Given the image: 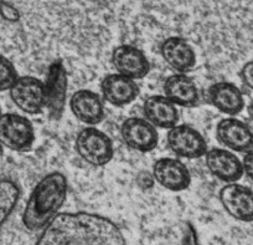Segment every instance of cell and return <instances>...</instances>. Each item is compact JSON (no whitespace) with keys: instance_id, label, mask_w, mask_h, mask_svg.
<instances>
[{"instance_id":"1","label":"cell","mask_w":253,"mask_h":245,"mask_svg":"<svg viewBox=\"0 0 253 245\" xmlns=\"http://www.w3.org/2000/svg\"><path fill=\"white\" fill-rule=\"evenodd\" d=\"M35 245H129L118 227L92 213H61L40 233Z\"/></svg>"},{"instance_id":"2","label":"cell","mask_w":253,"mask_h":245,"mask_svg":"<svg viewBox=\"0 0 253 245\" xmlns=\"http://www.w3.org/2000/svg\"><path fill=\"white\" fill-rule=\"evenodd\" d=\"M67 178L60 172L43 176L31 190L21 214V224L29 233L42 232L57 217L67 198Z\"/></svg>"},{"instance_id":"3","label":"cell","mask_w":253,"mask_h":245,"mask_svg":"<svg viewBox=\"0 0 253 245\" xmlns=\"http://www.w3.org/2000/svg\"><path fill=\"white\" fill-rule=\"evenodd\" d=\"M75 149L82 161L94 167L106 166L114 156L112 139L93 126L80 131L75 141Z\"/></svg>"},{"instance_id":"4","label":"cell","mask_w":253,"mask_h":245,"mask_svg":"<svg viewBox=\"0 0 253 245\" xmlns=\"http://www.w3.org/2000/svg\"><path fill=\"white\" fill-rule=\"evenodd\" d=\"M35 128L28 117L19 114H1L0 116V143L10 151H30L35 142Z\"/></svg>"},{"instance_id":"5","label":"cell","mask_w":253,"mask_h":245,"mask_svg":"<svg viewBox=\"0 0 253 245\" xmlns=\"http://www.w3.org/2000/svg\"><path fill=\"white\" fill-rule=\"evenodd\" d=\"M9 95L13 104L24 114L40 115L46 109L45 84L35 76H19Z\"/></svg>"},{"instance_id":"6","label":"cell","mask_w":253,"mask_h":245,"mask_svg":"<svg viewBox=\"0 0 253 245\" xmlns=\"http://www.w3.org/2000/svg\"><path fill=\"white\" fill-rule=\"evenodd\" d=\"M46 109L52 120L61 119L66 106L69 75L65 63L61 60L51 63L47 68L45 81Z\"/></svg>"},{"instance_id":"7","label":"cell","mask_w":253,"mask_h":245,"mask_svg":"<svg viewBox=\"0 0 253 245\" xmlns=\"http://www.w3.org/2000/svg\"><path fill=\"white\" fill-rule=\"evenodd\" d=\"M170 151L180 158L196 159L205 156L208 143L203 134L189 124H176L167 134Z\"/></svg>"},{"instance_id":"8","label":"cell","mask_w":253,"mask_h":245,"mask_svg":"<svg viewBox=\"0 0 253 245\" xmlns=\"http://www.w3.org/2000/svg\"><path fill=\"white\" fill-rule=\"evenodd\" d=\"M218 198L222 208L233 219L253 222V190L240 183H227L221 188Z\"/></svg>"},{"instance_id":"9","label":"cell","mask_w":253,"mask_h":245,"mask_svg":"<svg viewBox=\"0 0 253 245\" xmlns=\"http://www.w3.org/2000/svg\"><path fill=\"white\" fill-rule=\"evenodd\" d=\"M111 63L117 73L132 80L144 78L150 71L149 60L144 51L130 44L116 46L111 54Z\"/></svg>"},{"instance_id":"10","label":"cell","mask_w":253,"mask_h":245,"mask_svg":"<svg viewBox=\"0 0 253 245\" xmlns=\"http://www.w3.org/2000/svg\"><path fill=\"white\" fill-rule=\"evenodd\" d=\"M121 137L126 147L142 153L153 151L159 142L157 127L142 117L124 120L121 126Z\"/></svg>"},{"instance_id":"11","label":"cell","mask_w":253,"mask_h":245,"mask_svg":"<svg viewBox=\"0 0 253 245\" xmlns=\"http://www.w3.org/2000/svg\"><path fill=\"white\" fill-rule=\"evenodd\" d=\"M216 138L226 149L237 153L253 151V132L236 117L222 119L216 126Z\"/></svg>"},{"instance_id":"12","label":"cell","mask_w":253,"mask_h":245,"mask_svg":"<svg viewBox=\"0 0 253 245\" xmlns=\"http://www.w3.org/2000/svg\"><path fill=\"white\" fill-rule=\"evenodd\" d=\"M153 178L170 192H182L189 188L191 176L186 166L177 158L163 157L153 165Z\"/></svg>"},{"instance_id":"13","label":"cell","mask_w":253,"mask_h":245,"mask_svg":"<svg viewBox=\"0 0 253 245\" xmlns=\"http://www.w3.org/2000/svg\"><path fill=\"white\" fill-rule=\"evenodd\" d=\"M205 163L209 172L225 183H235L242 178V161L226 148H211L205 153Z\"/></svg>"},{"instance_id":"14","label":"cell","mask_w":253,"mask_h":245,"mask_svg":"<svg viewBox=\"0 0 253 245\" xmlns=\"http://www.w3.org/2000/svg\"><path fill=\"white\" fill-rule=\"evenodd\" d=\"M160 55L168 66L179 73L193 70L198 62L196 53L191 44L181 36H169L160 45Z\"/></svg>"},{"instance_id":"15","label":"cell","mask_w":253,"mask_h":245,"mask_svg":"<svg viewBox=\"0 0 253 245\" xmlns=\"http://www.w3.org/2000/svg\"><path fill=\"white\" fill-rule=\"evenodd\" d=\"M69 105L74 116L88 126H96L106 119L103 100L91 90L82 89L75 91Z\"/></svg>"},{"instance_id":"16","label":"cell","mask_w":253,"mask_h":245,"mask_svg":"<svg viewBox=\"0 0 253 245\" xmlns=\"http://www.w3.org/2000/svg\"><path fill=\"white\" fill-rule=\"evenodd\" d=\"M101 92L103 101L112 106L123 107L137 100L139 87L135 80L121 73H108L101 82Z\"/></svg>"},{"instance_id":"17","label":"cell","mask_w":253,"mask_h":245,"mask_svg":"<svg viewBox=\"0 0 253 245\" xmlns=\"http://www.w3.org/2000/svg\"><path fill=\"white\" fill-rule=\"evenodd\" d=\"M209 102L222 114L233 117L245 109V97L235 84L221 81L212 84L208 90Z\"/></svg>"},{"instance_id":"18","label":"cell","mask_w":253,"mask_h":245,"mask_svg":"<svg viewBox=\"0 0 253 245\" xmlns=\"http://www.w3.org/2000/svg\"><path fill=\"white\" fill-rule=\"evenodd\" d=\"M164 96L176 106L196 107L200 102V94L195 81L186 73H174L164 82Z\"/></svg>"},{"instance_id":"19","label":"cell","mask_w":253,"mask_h":245,"mask_svg":"<svg viewBox=\"0 0 253 245\" xmlns=\"http://www.w3.org/2000/svg\"><path fill=\"white\" fill-rule=\"evenodd\" d=\"M144 119L157 128L170 129L179 122V111L176 105L172 104L164 95H153L143 104Z\"/></svg>"},{"instance_id":"20","label":"cell","mask_w":253,"mask_h":245,"mask_svg":"<svg viewBox=\"0 0 253 245\" xmlns=\"http://www.w3.org/2000/svg\"><path fill=\"white\" fill-rule=\"evenodd\" d=\"M21 197L20 185L11 178H0V232L15 212Z\"/></svg>"},{"instance_id":"21","label":"cell","mask_w":253,"mask_h":245,"mask_svg":"<svg viewBox=\"0 0 253 245\" xmlns=\"http://www.w3.org/2000/svg\"><path fill=\"white\" fill-rule=\"evenodd\" d=\"M19 77L16 67L6 56L0 54V92L9 91Z\"/></svg>"},{"instance_id":"22","label":"cell","mask_w":253,"mask_h":245,"mask_svg":"<svg viewBox=\"0 0 253 245\" xmlns=\"http://www.w3.org/2000/svg\"><path fill=\"white\" fill-rule=\"evenodd\" d=\"M240 77L243 85L253 91V60L247 61L240 71Z\"/></svg>"},{"instance_id":"23","label":"cell","mask_w":253,"mask_h":245,"mask_svg":"<svg viewBox=\"0 0 253 245\" xmlns=\"http://www.w3.org/2000/svg\"><path fill=\"white\" fill-rule=\"evenodd\" d=\"M181 245H199L195 230L190 224H186L184 233H182Z\"/></svg>"},{"instance_id":"24","label":"cell","mask_w":253,"mask_h":245,"mask_svg":"<svg viewBox=\"0 0 253 245\" xmlns=\"http://www.w3.org/2000/svg\"><path fill=\"white\" fill-rule=\"evenodd\" d=\"M243 166V175L248 177V180L253 182V151L245 153V157L242 159Z\"/></svg>"},{"instance_id":"25","label":"cell","mask_w":253,"mask_h":245,"mask_svg":"<svg viewBox=\"0 0 253 245\" xmlns=\"http://www.w3.org/2000/svg\"><path fill=\"white\" fill-rule=\"evenodd\" d=\"M0 13L5 19L11 21H15L19 19V13L14 6L9 5V4L5 3H0Z\"/></svg>"},{"instance_id":"26","label":"cell","mask_w":253,"mask_h":245,"mask_svg":"<svg viewBox=\"0 0 253 245\" xmlns=\"http://www.w3.org/2000/svg\"><path fill=\"white\" fill-rule=\"evenodd\" d=\"M247 111H248V115H250V117H251V119L253 120V100H252V101H251V104L248 105V107H247Z\"/></svg>"},{"instance_id":"27","label":"cell","mask_w":253,"mask_h":245,"mask_svg":"<svg viewBox=\"0 0 253 245\" xmlns=\"http://www.w3.org/2000/svg\"><path fill=\"white\" fill-rule=\"evenodd\" d=\"M3 153H4V147L1 146V143H0V158L3 157Z\"/></svg>"},{"instance_id":"28","label":"cell","mask_w":253,"mask_h":245,"mask_svg":"<svg viewBox=\"0 0 253 245\" xmlns=\"http://www.w3.org/2000/svg\"><path fill=\"white\" fill-rule=\"evenodd\" d=\"M1 114H3V112H1V107H0V116H1Z\"/></svg>"}]
</instances>
